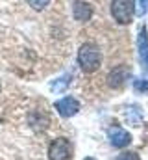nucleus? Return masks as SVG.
<instances>
[{
    "label": "nucleus",
    "mask_w": 148,
    "mask_h": 160,
    "mask_svg": "<svg viewBox=\"0 0 148 160\" xmlns=\"http://www.w3.org/2000/svg\"><path fill=\"white\" fill-rule=\"evenodd\" d=\"M100 62H102V56H100V50L91 45V43H85L80 50H78V63L80 67L85 71V73H93L100 67Z\"/></svg>",
    "instance_id": "1"
},
{
    "label": "nucleus",
    "mask_w": 148,
    "mask_h": 160,
    "mask_svg": "<svg viewBox=\"0 0 148 160\" xmlns=\"http://www.w3.org/2000/svg\"><path fill=\"white\" fill-rule=\"evenodd\" d=\"M50 160H72V145L67 138H56L48 147Z\"/></svg>",
    "instance_id": "2"
},
{
    "label": "nucleus",
    "mask_w": 148,
    "mask_h": 160,
    "mask_svg": "<svg viewBox=\"0 0 148 160\" xmlns=\"http://www.w3.org/2000/svg\"><path fill=\"white\" fill-rule=\"evenodd\" d=\"M111 15L122 22V24H128L133 17V2L132 0H113L111 4Z\"/></svg>",
    "instance_id": "3"
},
{
    "label": "nucleus",
    "mask_w": 148,
    "mask_h": 160,
    "mask_svg": "<svg viewBox=\"0 0 148 160\" xmlns=\"http://www.w3.org/2000/svg\"><path fill=\"white\" fill-rule=\"evenodd\" d=\"M56 110L61 118H72L80 110V102L74 97H63L56 102Z\"/></svg>",
    "instance_id": "4"
},
{
    "label": "nucleus",
    "mask_w": 148,
    "mask_h": 160,
    "mask_svg": "<svg viewBox=\"0 0 148 160\" xmlns=\"http://www.w3.org/2000/svg\"><path fill=\"white\" fill-rule=\"evenodd\" d=\"M109 140H111V145H115V147H126V145H130L132 136L122 127H111L109 128Z\"/></svg>",
    "instance_id": "5"
},
{
    "label": "nucleus",
    "mask_w": 148,
    "mask_h": 160,
    "mask_svg": "<svg viewBox=\"0 0 148 160\" xmlns=\"http://www.w3.org/2000/svg\"><path fill=\"white\" fill-rule=\"evenodd\" d=\"M72 15L78 22H87L91 19V15H93V9H91V6L87 2L76 0L72 4Z\"/></svg>",
    "instance_id": "6"
},
{
    "label": "nucleus",
    "mask_w": 148,
    "mask_h": 160,
    "mask_svg": "<svg viewBox=\"0 0 148 160\" xmlns=\"http://www.w3.org/2000/svg\"><path fill=\"white\" fill-rule=\"evenodd\" d=\"M137 48H139V56L143 60V63L148 67V36L146 30L141 26L139 28V36H137Z\"/></svg>",
    "instance_id": "7"
},
{
    "label": "nucleus",
    "mask_w": 148,
    "mask_h": 160,
    "mask_svg": "<svg viewBox=\"0 0 148 160\" xmlns=\"http://www.w3.org/2000/svg\"><path fill=\"white\" fill-rule=\"evenodd\" d=\"M30 125H32L34 128H46L48 118H46L43 112H34V114H30Z\"/></svg>",
    "instance_id": "8"
},
{
    "label": "nucleus",
    "mask_w": 148,
    "mask_h": 160,
    "mask_svg": "<svg viewBox=\"0 0 148 160\" xmlns=\"http://www.w3.org/2000/svg\"><path fill=\"white\" fill-rule=\"evenodd\" d=\"M126 77H128V69H115V71L109 75V84L113 86V88L122 86L124 80H126Z\"/></svg>",
    "instance_id": "9"
},
{
    "label": "nucleus",
    "mask_w": 148,
    "mask_h": 160,
    "mask_svg": "<svg viewBox=\"0 0 148 160\" xmlns=\"http://www.w3.org/2000/svg\"><path fill=\"white\" fill-rule=\"evenodd\" d=\"M69 84H71V77H63V78H59V82H54V84H52V89H56V91H63Z\"/></svg>",
    "instance_id": "10"
},
{
    "label": "nucleus",
    "mask_w": 148,
    "mask_h": 160,
    "mask_svg": "<svg viewBox=\"0 0 148 160\" xmlns=\"http://www.w3.org/2000/svg\"><path fill=\"white\" fill-rule=\"evenodd\" d=\"M133 6H137L135 8V13L137 15H145L146 13V8H148V0H135Z\"/></svg>",
    "instance_id": "11"
},
{
    "label": "nucleus",
    "mask_w": 148,
    "mask_h": 160,
    "mask_svg": "<svg viewBox=\"0 0 148 160\" xmlns=\"http://www.w3.org/2000/svg\"><path fill=\"white\" fill-rule=\"evenodd\" d=\"M28 2H30V6L34 9H44L50 4V0H28Z\"/></svg>",
    "instance_id": "12"
},
{
    "label": "nucleus",
    "mask_w": 148,
    "mask_h": 160,
    "mask_svg": "<svg viewBox=\"0 0 148 160\" xmlns=\"http://www.w3.org/2000/svg\"><path fill=\"white\" fill-rule=\"evenodd\" d=\"M133 88L139 89V91H146L148 89V80H135V82H133Z\"/></svg>",
    "instance_id": "13"
},
{
    "label": "nucleus",
    "mask_w": 148,
    "mask_h": 160,
    "mask_svg": "<svg viewBox=\"0 0 148 160\" xmlns=\"http://www.w3.org/2000/svg\"><path fill=\"white\" fill-rule=\"evenodd\" d=\"M117 160H141V158H139L135 153H124V155H120Z\"/></svg>",
    "instance_id": "14"
},
{
    "label": "nucleus",
    "mask_w": 148,
    "mask_h": 160,
    "mask_svg": "<svg viewBox=\"0 0 148 160\" xmlns=\"http://www.w3.org/2000/svg\"><path fill=\"white\" fill-rule=\"evenodd\" d=\"M85 160H96V158H93V157H87V158H85Z\"/></svg>",
    "instance_id": "15"
}]
</instances>
